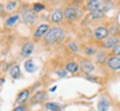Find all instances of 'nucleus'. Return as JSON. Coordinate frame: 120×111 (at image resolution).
I'll return each instance as SVG.
<instances>
[{
	"label": "nucleus",
	"instance_id": "f257e3e1",
	"mask_svg": "<svg viewBox=\"0 0 120 111\" xmlns=\"http://www.w3.org/2000/svg\"><path fill=\"white\" fill-rule=\"evenodd\" d=\"M63 36H64V31L61 28L55 26V28H52L47 31V33L44 36V41L47 44H53L60 40H62Z\"/></svg>",
	"mask_w": 120,
	"mask_h": 111
},
{
	"label": "nucleus",
	"instance_id": "f03ea898",
	"mask_svg": "<svg viewBox=\"0 0 120 111\" xmlns=\"http://www.w3.org/2000/svg\"><path fill=\"white\" fill-rule=\"evenodd\" d=\"M108 4L105 0H89L87 2V9L89 11H96V10H107Z\"/></svg>",
	"mask_w": 120,
	"mask_h": 111
},
{
	"label": "nucleus",
	"instance_id": "7ed1b4c3",
	"mask_svg": "<svg viewBox=\"0 0 120 111\" xmlns=\"http://www.w3.org/2000/svg\"><path fill=\"white\" fill-rule=\"evenodd\" d=\"M64 18L68 21H75L78 18V10L74 7H67L64 11Z\"/></svg>",
	"mask_w": 120,
	"mask_h": 111
},
{
	"label": "nucleus",
	"instance_id": "20e7f679",
	"mask_svg": "<svg viewBox=\"0 0 120 111\" xmlns=\"http://www.w3.org/2000/svg\"><path fill=\"white\" fill-rule=\"evenodd\" d=\"M107 66L111 70H120V56H111L107 59Z\"/></svg>",
	"mask_w": 120,
	"mask_h": 111
},
{
	"label": "nucleus",
	"instance_id": "39448f33",
	"mask_svg": "<svg viewBox=\"0 0 120 111\" xmlns=\"http://www.w3.org/2000/svg\"><path fill=\"white\" fill-rule=\"evenodd\" d=\"M119 39L117 36H108L107 39L102 41V46L105 48H113L119 44Z\"/></svg>",
	"mask_w": 120,
	"mask_h": 111
},
{
	"label": "nucleus",
	"instance_id": "423d86ee",
	"mask_svg": "<svg viewBox=\"0 0 120 111\" xmlns=\"http://www.w3.org/2000/svg\"><path fill=\"white\" fill-rule=\"evenodd\" d=\"M94 35L96 39H98V40H105L109 35V31L106 29V28H104V26H99V28H97V29L95 30Z\"/></svg>",
	"mask_w": 120,
	"mask_h": 111
},
{
	"label": "nucleus",
	"instance_id": "0eeeda50",
	"mask_svg": "<svg viewBox=\"0 0 120 111\" xmlns=\"http://www.w3.org/2000/svg\"><path fill=\"white\" fill-rule=\"evenodd\" d=\"M50 30V26H49V24H46V23H43V24H40L39 26H38V29L35 30V32H34V37H37V39H39V37H41V36H45V34L47 33V31Z\"/></svg>",
	"mask_w": 120,
	"mask_h": 111
},
{
	"label": "nucleus",
	"instance_id": "6e6552de",
	"mask_svg": "<svg viewBox=\"0 0 120 111\" xmlns=\"http://www.w3.org/2000/svg\"><path fill=\"white\" fill-rule=\"evenodd\" d=\"M80 67H82V69H83L84 72H86L87 74L94 72V69H95L94 64L89 59H82L80 61Z\"/></svg>",
	"mask_w": 120,
	"mask_h": 111
},
{
	"label": "nucleus",
	"instance_id": "1a4fd4ad",
	"mask_svg": "<svg viewBox=\"0 0 120 111\" xmlns=\"http://www.w3.org/2000/svg\"><path fill=\"white\" fill-rule=\"evenodd\" d=\"M33 50H34V44H33L32 42H28V43H26L22 46L21 54L23 56L28 57V56H30V55L33 53Z\"/></svg>",
	"mask_w": 120,
	"mask_h": 111
},
{
	"label": "nucleus",
	"instance_id": "9d476101",
	"mask_svg": "<svg viewBox=\"0 0 120 111\" xmlns=\"http://www.w3.org/2000/svg\"><path fill=\"white\" fill-rule=\"evenodd\" d=\"M64 18V13H63L61 10H54L51 13V21L54 22V23H58L61 22Z\"/></svg>",
	"mask_w": 120,
	"mask_h": 111
},
{
	"label": "nucleus",
	"instance_id": "9b49d317",
	"mask_svg": "<svg viewBox=\"0 0 120 111\" xmlns=\"http://www.w3.org/2000/svg\"><path fill=\"white\" fill-rule=\"evenodd\" d=\"M109 107H110L109 101L107 100L106 98H104V97L98 101V104H97V109L99 111H108L109 110Z\"/></svg>",
	"mask_w": 120,
	"mask_h": 111
},
{
	"label": "nucleus",
	"instance_id": "f8f14e48",
	"mask_svg": "<svg viewBox=\"0 0 120 111\" xmlns=\"http://www.w3.org/2000/svg\"><path fill=\"white\" fill-rule=\"evenodd\" d=\"M23 19H24V21L28 22V23H31V22L35 21V15H34V12L33 11H30V10H24L23 11Z\"/></svg>",
	"mask_w": 120,
	"mask_h": 111
},
{
	"label": "nucleus",
	"instance_id": "ddd939ff",
	"mask_svg": "<svg viewBox=\"0 0 120 111\" xmlns=\"http://www.w3.org/2000/svg\"><path fill=\"white\" fill-rule=\"evenodd\" d=\"M29 96H30L29 90L23 89L22 91H20L18 98H17V104H23V102H26V101L28 100Z\"/></svg>",
	"mask_w": 120,
	"mask_h": 111
},
{
	"label": "nucleus",
	"instance_id": "4468645a",
	"mask_svg": "<svg viewBox=\"0 0 120 111\" xmlns=\"http://www.w3.org/2000/svg\"><path fill=\"white\" fill-rule=\"evenodd\" d=\"M65 69H66V72L75 74V73H77L79 70V65L77 64V63H75V62H71V63H67V64H66Z\"/></svg>",
	"mask_w": 120,
	"mask_h": 111
},
{
	"label": "nucleus",
	"instance_id": "2eb2a0df",
	"mask_svg": "<svg viewBox=\"0 0 120 111\" xmlns=\"http://www.w3.org/2000/svg\"><path fill=\"white\" fill-rule=\"evenodd\" d=\"M45 97H46V93H45V91H38L34 96H33L32 100H31V102L32 104H35V102H42V101L45 99Z\"/></svg>",
	"mask_w": 120,
	"mask_h": 111
},
{
	"label": "nucleus",
	"instance_id": "dca6fc26",
	"mask_svg": "<svg viewBox=\"0 0 120 111\" xmlns=\"http://www.w3.org/2000/svg\"><path fill=\"white\" fill-rule=\"evenodd\" d=\"M105 17V11L102 10H96V11H91L89 13V18L91 20H100Z\"/></svg>",
	"mask_w": 120,
	"mask_h": 111
},
{
	"label": "nucleus",
	"instance_id": "f3484780",
	"mask_svg": "<svg viewBox=\"0 0 120 111\" xmlns=\"http://www.w3.org/2000/svg\"><path fill=\"white\" fill-rule=\"evenodd\" d=\"M45 108L51 111H61L63 109L62 106L60 104H56V102H47V104H45Z\"/></svg>",
	"mask_w": 120,
	"mask_h": 111
},
{
	"label": "nucleus",
	"instance_id": "a211bd4d",
	"mask_svg": "<svg viewBox=\"0 0 120 111\" xmlns=\"http://www.w3.org/2000/svg\"><path fill=\"white\" fill-rule=\"evenodd\" d=\"M24 68L28 73H34L35 69H37V66L34 65L32 59H28V61L24 63Z\"/></svg>",
	"mask_w": 120,
	"mask_h": 111
},
{
	"label": "nucleus",
	"instance_id": "6ab92c4d",
	"mask_svg": "<svg viewBox=\"0 0 120 111\" xmlns=\"http://www.w3.org/2000/svg\"><path fill=\"white\" fill-rule=\"evenodd\" d=\"M18 20H19V15H11V17H9V18L7 19L6 23H4L6 28L12 26L15 23H17V22H18Z\"/></svg>",
	"mask_w": 120,
	"mask_h": 111
},
{
	"label": "nucleus",
	"instance_id": "aec40b11",
	"mask_svg": "<svg viewBox=\"0 0 120 111\" xmlns=\"http://www.w3.org/2000/svg\"><path fill=\"white\" fill-rule=\"evenodd\" d=\"M10 76L15 79L19 78V76H20V66H19V65H15V66L10 69Z\"/></svg>",
	"mask_w": 120,
	"mask_h": 111
},
{
	"label": "nucleus",
	"instance_id": "412c9836",
	"mask_svg": "<svg viewBox=\"0 0 120 111\" xmlns=\"http://www.w3.org/2000/svg\"><path fill=\"white\" fill-rule=\"evenodd\" d=\"M45 9V6L42 4H34L32 6V11L33 12H40V11L44 10Z\"/></svg>",
	"mask_w": 120,
	"mask_h": 111
},
{
	"label": "nucleus",
	"instance_id": "4be33fe9",
	"mask_svg": "<svg viewBox=\"0 0 120 111\" xmlns=\"http://www.w3.org/2000/svg\"><path fill=\"white\" fill-rule=\"evenodd\" d=\"M15 7H17V2H15V1H10V2L6 6V9H7L8 11H12Z\"/></svg>",
	"mask_w": 120,
	"mask_h": 111
},
{
	"label": "nucleus",
	"instance_id": "5701e85b",
	"mask_svg": "<svg viewBox=\"0 0 120 111\" xmlns=\"http://www.w3.org/2000/svg\"><path fill=\"white\" fill-rule=\"evenodd\" d=\"M95 53H96V50L94 47H86L85 48V54L86 55H94Z\"/></svg>",
	"mask_w": 120,
	"mask_h": 111
},
{
	"label": "nucleus",
	"instance_id": "b1692460",
	"mask_svg": "<svg viewBox=\"0 0 120 111\" xmlns=\"http://www.w3.org/2000/svg\"><path fill=\"white\" fill-rule=\"evenodd\" d=\"M68 47H69V50H72L73 52H77V51H78V47H77V45H76L75 42H69Z\"/></svg>",
	"mask_w": 120,
	"mask_h": 111
},
{
	"label": "nucleus",
	"instance_id": "393cba45",
	"mask_svg": "<svg viewBox=\"0 0 120 111\" xmlns=\"http://www.w3.org/2000/svg\"><path fill=\"white\" fill-rule=\"evenodd\" d=\"M112 54L115 56H120V44H118L116 47L112 48Z\"/></svg>",
	"mask_w": 120,
	"mask_h": 111
},
{
	"label": "nucleus",
	"instance_id": "a878e982",
	"mask_svg": "<svg viewBox=\"0 0 120 111\" xmlns=\"http://www.w3.org/2000/svg\"><path fill=\"white\" fill-rule=\"evenodd\" d=\"M26 106H23V104H19V106H17V107L13 109L12 111H26Z\"/></svg>",
	"mask_w": 120,
	"mask_h": 111
},
{
	"label": "nucleus",
	"instance_id": "bb28decb",
	"mask_svg": "<svg viewBox=\"0 0 120 111\" xmlns=\"http://www.w3.org/2000/svg\"><path fill=\"white\" fill-rule=\"evenodd\" d=\"M57 75L60 77H65L66 76V70H57Z\"/></svg>",
	"mask_w": 120,
	"mask_h": 111
},
{
	"label": "nucleus",
	"instance_id": "cd10ccee",
	"mask_svg": "<svg viewBox=\"0 0 120 111\" xmlns=\"http://www.w3.org/2000/svg\"><path fill=\"white\" fill-rule=\"evenodd\" d=\"M55 90H56V86H54V87H53V88H52V89H51V91H55Z\"/></svg>",
	"mask_w": 120,
	"mask_h": 111
}]
</instances>
